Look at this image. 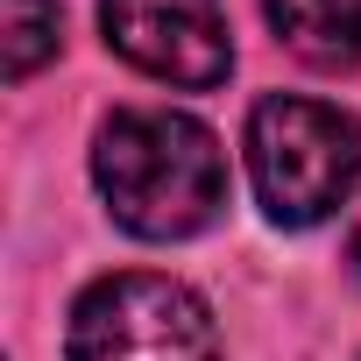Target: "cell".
<instances>
[{
	"instance_id": "1",
	"label": "cell",
	"mask_w": 361,
	"mask_h": 361,
	"mask_svg": "<svg viewBox=\"0 0 361 361\" xmlns=\"http://www.w3.org/2000/svg\"><path fill=\"white\" fill-rule=\"evenodd\" d=\"M92 177L114 220L142 241H185L227 206V156L213 128L170 106H121L92 142Z\"/></svg>"
},
{
	"instance_id": "2",
	"label": "cell",
	"mask_w": 361,
	"mask_h": 361,
	"mask_svg": "<svg viewBox=\"0 0 361 361\" xmlns=\"http://www.w3.org/2000/svg\"><path fill=\"white\" fill-rule=\"evenodd\" d=\"M248 177L276 227H319L361 177V128L326 99L276 92L248 114Z\"/></svg>"
},
{
	"instance_id": "3",
	"label": "cell",
	"mask_w": 361,
	"mask_h": 361,
	"mask_svg": "<svg viewBox=\"0 0 361 361\" xmlns=\"http://www.w3.org/2000/svg\"><path fill=\"white\" fill-rule=\"evenodd\" d=\"M64 361H220V326L192 283L121 269L71 305Z\"/></svg>"
},
{
	"instance_id": "4",
	"label": "cell",
	"mask_w": 361,
	"mask_h": 361,
	"mask_svg": "<svg viewBox=\"0 0 361 361\" xmlns=\"http://www.w3.org/2000/svg\"><path fill=\"white\" fill-rule=\"evenodd\" d=\"M99 29L135 71L185 92H206L234 71L220 0H99Z\"/></svg>"
},
{
	"instance_id": "5",
	"label": "cell",
	"mask_w": 361,
	"mask_h": 361,
	"mask_svg": "<svg viewBox=\"0 0 361 361\" xmlns=\"http://www.w3.org/2000/svg\"><path fill=\"white\" fill-rule=\"evenodd\" d=\"M269 22L305 64L340 71L361 57V0H269Z\"/></svg>"
},
{
	"instance_id": "6",
	"label": "cell",
	"mask_w": 361,
	"mask_h": 361,
	"mask_svg": "<svg viewBox=\"0 0 361 361\" xmlns=\"http://www.w3.org/2000/svg\"><path fill=\"white\" fill-rule=\"evenodd\" d=\"M0 57H8L15 85L36 64H50L57 57V0H0Z\"/></svg>"
},
{
	"instance_id": "7",
	"label": "cell",
	"mask_w": 361,
	"mask_h": 361,
	"mask_svg": "<svg viewBox=\"0 0 361 361\" xmlns=\"http://www.w3.org/2000/svg\"><path fill=\"white\" fill-rule=\"evenodd\" d=\"M347 269L361 276V220H354V234H347Z\"/></svg>"
}]
</instances>
